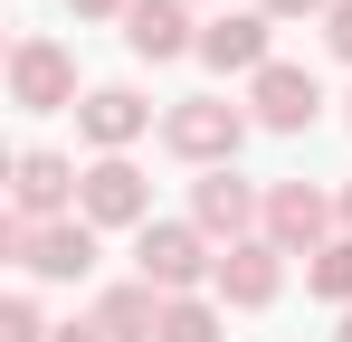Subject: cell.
I'll return each mask as SVG.
<instances>
[{
    "mask_svg": "<svg viewBox=\"0 0 352 342\" xmlns=\"http://www.w3.org/2000/svg\"><path fill=\"white\" fill-rule=\"evenodd\" d=\"M133 48H153V57L181 48V10L172 0H143V10H133Z\"/></svg>",
    "mask_w": 352,
    "mask_h": 342,
    "instance_id": "cell-5",
    "label": "cell"
},
{
    "mask_svg": "<svg viewBox=\"0 0 352 342\" xmlns=\"http://www.w3.org/2000/svg\"><path fill=\"white\" fill-rule=\"evenodd\" d=\"M333 38H343V48H352V10H343V19H333Z\"/></svg>",
    "mask_w": 352,
    "mask_h": 342,
    "instance_id": "cell-16",
    "label": "cell"
},
{
    "mask_svg": "<svg viewBox=\"0 0 352 342\" xmlns=\"http://www.w3.org/2000/svg\"><path fill=\"white\" fill-rule=\"evenodd\" d=\"M162 342H210V314H190V304H181L172 323H162Z\"/></svg>",
    "mask_w": 352,
    "mask_h": 342,
    "instance_id": "cell-15",
    "label": "cell"
},
{
    "mask_svg": "<svg viewBox=\"0 0 352 342\" xmlns=\"http://www.w3.org/2000/svg\"><path fill=\"white\" fill-rule=\"evenodd\" d=\"M200 219H248V190H238V181H210V190H200Z\"/></svg>",
    "mask_w": 352,
    "mask_h": 342,
    "instance_id": "cell-10",
    "label": "cell"
},
{
    "mask_svg": "<svg viewBox=\"0 0 352 342\" xmlns=\"http://www.w3.org/2000/svg\"><path fill=\"white\" fill-rule=\"evenodd\" d=\"M314 285H324V295H352V247H333V257L314 266Z\"/></svg>",
    "mask_w": 352,
    "mask_h": 342,
    "instance_id": "cell-14",
    "label": "cell"
},
{
    "mask_svg": "<svg viewBox=\"0 0 352 342\" xmlns=\"http://www.w3.org/2000/svg\"><path fill=\"white\" fill-rule=\"evenodd\" d=\"M257 105H267V124H305V114H314V76H295V67H267Z\"/></svg>",
    "mask_w": 352,
    "mask_h": 342,
    "instance_id": "cell-1",
    "label": "cell"
},
{
    "mask_svg": "<svg viewBox=\"0 0 352 342\" xmlns=\"http://www.w3.org/2000/svg\"><path fill=\"white\" fill-rule=\"evenodd\" d=\"M76 10H115V0H76Z\"/></svg>",
    "mask_w": 352,
    "mask_h": 342,
    "instance_id": "cell-17",
    "label": "cell"
},
{
    "mask_svg": "<svg viewBox=\"0 0 352 342\" xmlns=\"http://www.w3.org/2000/svg\"><path fill=\"white\" fill-rule=\"evenodd\" d=\"M29 266H48V276H76V266H86V228H48Z\"/></svg>",
    "mask_w": 352,
    "mask_h": 342,
    "instance_id": "cell-6",
    "label": "cell"
},
{
    "mask_svg": "<svg viewBox=\"0 0 352 342\" xmlns=\"http://www.w3.org/2000/svg\"><path fill=\"white\" fill-rule=\"evenodd\" d=\"M143 266H153V276H162V285H181V276H190V266H200V247H190L181 228H153V238H143Z\"/></svg>",
    "mask_w": 352,
    "mask_h": 342,
    "instance_id": "cell-4",
    "label": "cell"
},
{
    "mask_svg": "<svg viewBox=\"0 0 352 342\" xmlns=\"http://www.w3.org/2000/svg\"><path fill=\"white\" fill-rule=\"evenodd\" d=\"M58 86H67V67H58L48 48H29V57H19V95H29V105H48Z\"/></svg>",
    "mask_w": 352,
    "mask_h": 342,
    "instance_id": "cell-7",
    "label": "cell"
},
{
    "mask_svg": "<svg viewBox=\"0 0 352 342\" xmlns=\"http://www.w3.org/2000/svg\"><path fill=\"white\" fill-rule=\"evenodd\" d=\"M343 342H352V333H343Z\"/></svg>",
    "mask_w": 352,
    "mask_h": 342,
    "instance_id": "cell-19",
    "label": "cell"
},
{
    "mask_svg": "<svg viewBox=\"0 0 352 342\" xmlns=\"http://www.w3.org/2000/svg\"><path fill=\"white\" fill-rule=\"evenodd\" d=\"M86 124H96L105 143H115V133H133V95H96V114H86Z\"/></svg>",
    "mask_w": 352,
    "mask_h": 342,
    "instance_id": "cell-11",
    "label": "cell"
},
{
    "mask_svg": "<svg viewBox=\"0 0 352 342\" xmlns=\"http://www.w3.org/2000/svg\"><path fill=\"white\" fill-rule=\"evenodd\" d=\"M276 228H286V238H305V228H314V200H305V190H286V200H276Z\"/></svg>",
    "mask_w": 352,
    "mask_h": 342,
    "instance_id": "cell-13",
    "label": "cell"
},
{
    "mask_svg": "<svg viewBox=\"0 0 352 342\" xmlns=\"http://www.w3.org/2000/svg\"><path fill=\"white\" fill-rule=\"evenodd\" d=\"M86 200H96V219H133V209H143V190H133V171H124V162L96 171V181H86Z\"/></svg>",
    "mask_w": 352,
    "mask_h": 342,
    "instance_id": "cell-3",
    "label": "cell"
},
{
    "mask_svg": "<svg viewBox=\"0 0 352 342\" xmlns=\"http://www.w3.org/2000/svg\"><path fill=\"white\" fill-rule=\"evenodd\" d=\"M267 285H276V266H267V257H238V266H229V295H248V304H257Z\"/></svg>",
    "mask_w": 352,
    "mask_h": 342,
    "instance_id": "cell-12",
    "label": "cell"
},
{
    "mask_svg": "<svg viewBox=\"0 0 352 342\" xmlns=\"http://www.w3.org/2000/svg\"><path fill=\"white\" fill-rule=\"evenodd\" d=\"M58 190H67V171L48 162V152H38V162H19V200H29V209H58Z\"/></svg>",
    "mask_w": 352,
    "mask_h": 342,
    "instance_id": "cell-8",
    "label": "cell"
},
{
    "mask_svg": "<svg viewBox=\"0 0 352 342\" xmlns=\"http://www.w3.org/2000/svg\"><path fill=\"white\" fill-rule=\"evenodd\" d=\"M276 10H305V0H276Z\"/></svg>",
    "mask_w": 352,
    "mask_h": 342,
    "instance_id": "cell-18",
    "label": "cell"
},
{
    "mask_svg": "<svg viewBox=\"0 0 352 342\" xmlns=\"http://www.w3.org/2000/svg\"><path fill=\"white\" fill-rule=\"evenodd\" d=\"M172 143L181 152H219V143H238V124L219 105H190V114H172Z\"/></svg>",
    "mask_w": 352,
    "mask_h": 342,
    "instance_id": "cell-2",
    "label": "cell"
},
{
    "mask_svg": "<svg viewBox=\"0 0 352 342\" xmlns=\"http://www.w3.org/2000/svg\"><path fill=\"white\" fill-rule=\"evenodd\" d=\"M210 57H219V67H248V57H257V19H219V29H210Z\"/></svg>",
    "mask_w": 352,
    "mask_h": 342,
    "instance_id": "cell-9",
    "label": "cell"
}]
</instances>
